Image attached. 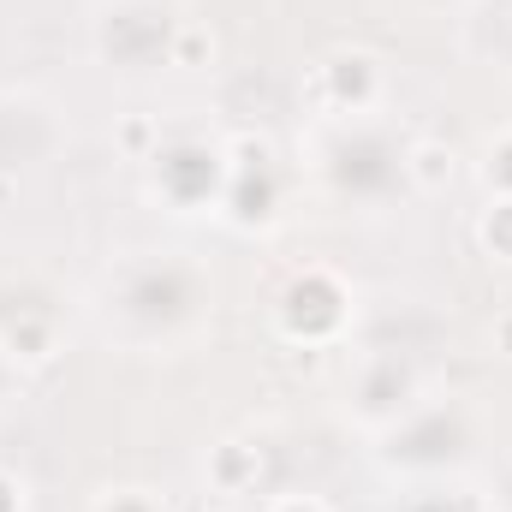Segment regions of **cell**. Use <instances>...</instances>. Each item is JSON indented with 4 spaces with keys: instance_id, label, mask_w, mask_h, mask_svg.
Here are the masks:
<instances>
[{
    "instance_id": "1",
    "label": "cell",
    "mask_w": 512,
    "mask_h": 512,
    "mask_svg": "<svg viewBox=\"0 0 512 512\" xmlns=\"http://www.w3.org/2000/svg\"><path fill=\"white\" fill-rule=\"evenodd\" d=\"M90 322L137 358H179L215 328V268L197 251H126L90 292Z\"/></svg>"
},
{
    "instance_id": "2",
    "label": "cell",
    "mask_w": 512,
    "mask_h": 512,
    "mask_svg": "<svg viewBox=\"0 0 512 512\" xmlns=\"http://www.w3.org/2000/svg\"><path fill=\"white\" fill-rule=\"evenodd\" d=\"M405 143L411 137L387 126V114H376V120H310L304 167L328 197L358 203V209H382L405 185Z\"/></svg>"
},
{
    "instance_id": "3",
    "label": "cell",
    "mask_w": 512,
    "mask_h": 512,
    "mask_svg": "<svg viewBox=\"0 0 512 512\" xmlns=\"http://www.w3.org/2000/svg\"><path fill=\"white\" fill-rule=\"evenodd\" d=\"M143 197L167 215H215L227 209V131H209L197 120L155 126V143L137 155Z\"/></svg>"
},
{
    "instance_id": "4",
    "label": "cell",
    "mask_w": 512,
    "mask_h": 512,
    "mask_svg": "<svg viewBox=\"0 0 512 512\" xmlns=\"http://www.w3.org/2000/svg\"><path fill=\"white\" fill-rule=\"evenodd\" d=\"M185 24L191 18H179V0H90L84 36H90V54L114 78L143 84L173 66Z\"/></svg>"
},
{
    "instance_id": "5",
    "label": "cell",
    "mask_w": 512,
    "mask_h": 512,
    "mask_svg": "<svg viewBox=\"0 0 512 512\" xmlns=\"http://www.w3.org/2000/svg\"><path fill=\"white\" fill-rule=\"evenodd\" d=\"M429 393H435V370L423 364V352L376 340L346 370V423H358L370 441H382L387 429L405 423Z\"/></svg>"
},
{
    "instance_id": "6",
    "label": "cell",
    "mask_w": 512,
    "mask_h": 512,
    "mask_svg": "<svg viewBox=\"0 0 512 512\" xmlns=\"http://www.w3.org/2000/svg\"><path fill=\"white\" fill-rule=\"evenodd\" d=\"M268 316H274V334H280L286 346L328 352V346H340V340L358 328L364 304H358V286H352L334 262H304V268H292V274L280 280Z\"/></svg>"
},
{
    "instance_id": "7",
    "label": "cell",
    "mask_w": 512,
    "mask_h": 512,
    "mask_svg": "<svg viewBox=\"0 0 512 512\" xmlns=\"http://www.w3.org/2000/svg\"><path fill=\"white\" fill-rule=\"evenodd\" d=\"M72 143L66 108L36 84H0V191L54 167Z\"/></svg>"
},
{
    "instance_id": "8",
    "label": "cell",
    "mask_w": 512,
    "mask_h": 512,
    "mask_svg": "<svg viewBox=\"0 0 512 512\" xmlns=\"http://www.w3.org/2000/svg\"><path fill=\"white\" fill-rule=\"evenodd\" d=\"M387 96L393 78L370 48H334L310 66V120H376L387 114Z\"/></svg>"
},
{
    "instance_id": "9",
    "label": "cell",
    "mask_w": 512,
    "mask_h": 512,
    "mask_svg": "<svg viewBox=\"0 0 512 512\" xmlns=\"http://www.w3.org/2000/svg\"><path fill=\"white\" fill-rule=\"evenodd\" d=\"M280 215V155L256 131H227V227H268Z\"/></svg>"
},
{
    "instance_id": "10",
    "label": "cell",
    "mask_w": 512,
    "mask_h": 512,
    "mask_svg": "<svg viewBox=\"0 0 512 512\" xmlns=\"http://www.w3.org/2000/svg\"><path fill=\"white\" fill-rule=\"evenodd\" d=\"M203 483L221 507H239V501H262L268 495V453L256 441H221L209 447L203 459Z\"/></svg>"
},
{
    "instance_id": "11",
    "label": "cell",
    "mask_w": 512,
    "mask_h": 512,
    "mask_svg": "<svg viewBox=\"0 0 512 512\" xmlns=\"http://www.w3.org/2000/svg\"><path fill=\"white\" fill-rule=\"evenodd\" d=\"M453 179H459V149L453 143H441V137H411L405 143V185L411 191L441 197Z\"/></svg>"
},
{
    "instance_id": "12",
    "label": "cell",
    "mask_w": 512,
    "mask_h": 512,
    "mask_svg": "<svg viewBox=\"0 0 512 512\" xmlns=\"http://www.w3.org/2000/svg\"><path fill=\"white\" fill-rule=\"evenodd\" d=\"M471 239L489 262H507L512 268V197H489L471 221Z\"/></svg>"
},
{
    "instance_id": "13",
    "label": "cell",
    "mask_w": 512,
    "mask_h": 512,
    "mask_svg": "<svg viewBox=\"0 0 512 512\" xmlns=\"http://www.w3.org/2000/svg\"><path fill=\"white\" fill-rule=\"evenodd\" d=\"M399 512H483V501L453 477V483H405Z\"/></svg>"
},
{
    "instance_id": "14",
    "label": "cell",
    "mask_w": 512,
    "mask_h": 512,
    "mask_svg": "<svg viewBox=\"0 0 512 512\" xmlns=\"http://www.w3.org/2000/svg\"><path fill=\"white\" fill-rule=\"evenodd\" d=\"M84 512H179L167 489H149V483H108L90 495Z\"/></svg>"
},
{
    "instance_id": "15",
    "label": "cell",
    "mask_w": 512,
    "mask_h": 512,
    "mask_svg": "<svg viewBox=\"0 0 512 512\" xmlns=\"http://www.w3.org/2000/svg\"><path fill=\"white\" fill-rule=\"evenodd\" d=\"M477 173H483V191H489V197H512V126H501V131L483 137Z\"/></svg>"
},
{
    "instance_id": "16",
    "label": "cell",
    "mask_w": 512,
    "mask_h": 512,
    "mask_svg": "<svg viewBox=\"0 0 512 512\" xmlns=\"http://www.w3.org/2000/svg\"><path fill=\"white\" fill-rule=\"evenodd\" d=\"M256 512H334V507L322 495H310V489H268L256 501Z\"/></svg>"
},
{
    "instance_id": "17",
    "label": "cell",
    "mask_w": 512,
    "mask_h": 512,
    "mask_svg": "<svg viewBox=\"0 0 512 512\" xmlns=\"http://www.w3.org/2000/svg\"><path fill=\"white\" fill-rule=\"evenodd\" d=\"M0 512H30V483L12 465H0Z\"/></svg>"
},
{
    "instance_id": "18",
    "label": "cell",
    "mask_w": 512,
    "mask_h": 512,
    "mask_svg": "<svg viewBox=\"0 0 512 512\" xmlns=\"http://www.w3.org/2000/svg\"><path fill=\"white\" fill-rule=\"evenodd\" d=\"M18 393H24V364H18V358L6 352V340H0V411H6Z\"/></svg>"
},
{
    "instance_id": "19",
    "label": "cell",
    "mask_w": 512,
    "mask_h": 512,
    "mask_svg": "<svg viewBox=\"0 0 512 512\" xmlns=\"http://www.w3.org/2000/svg\"><path fill=\"white\" fill-rule=\"evenodd\" d=\"M495 346L512 358V310H507V316H495Z\"/></svg>"
},
{
    "instance_id": "20",
    "label": "cell",
    "mask_w": 512,
    "mask_h": 512,
    "mask_svg": "<svg viewBox=\"0 0 512 512\" xmlns=\"http://www.w3.org/2000/svg\"><path fill=\"white\" fill-rule=\"evenodd\" d=\"M209 512H239V507H221V501H215V507H209Z\"/></svg>"
},
{
    "instance_id": "21",
    "label": "cell",
    "mask_w": 512,
    "mask_h": 512,
    "mask_svg": "<svg viewBox=\"0 0 512 512\" xmlns=\"http://www.w3.org/2000/svg\"><path fill=\"white\" fill-rule=\"evenodd\" d=\"M483 512H512V507H483Z\"/></svg>"
}]
</instances>
